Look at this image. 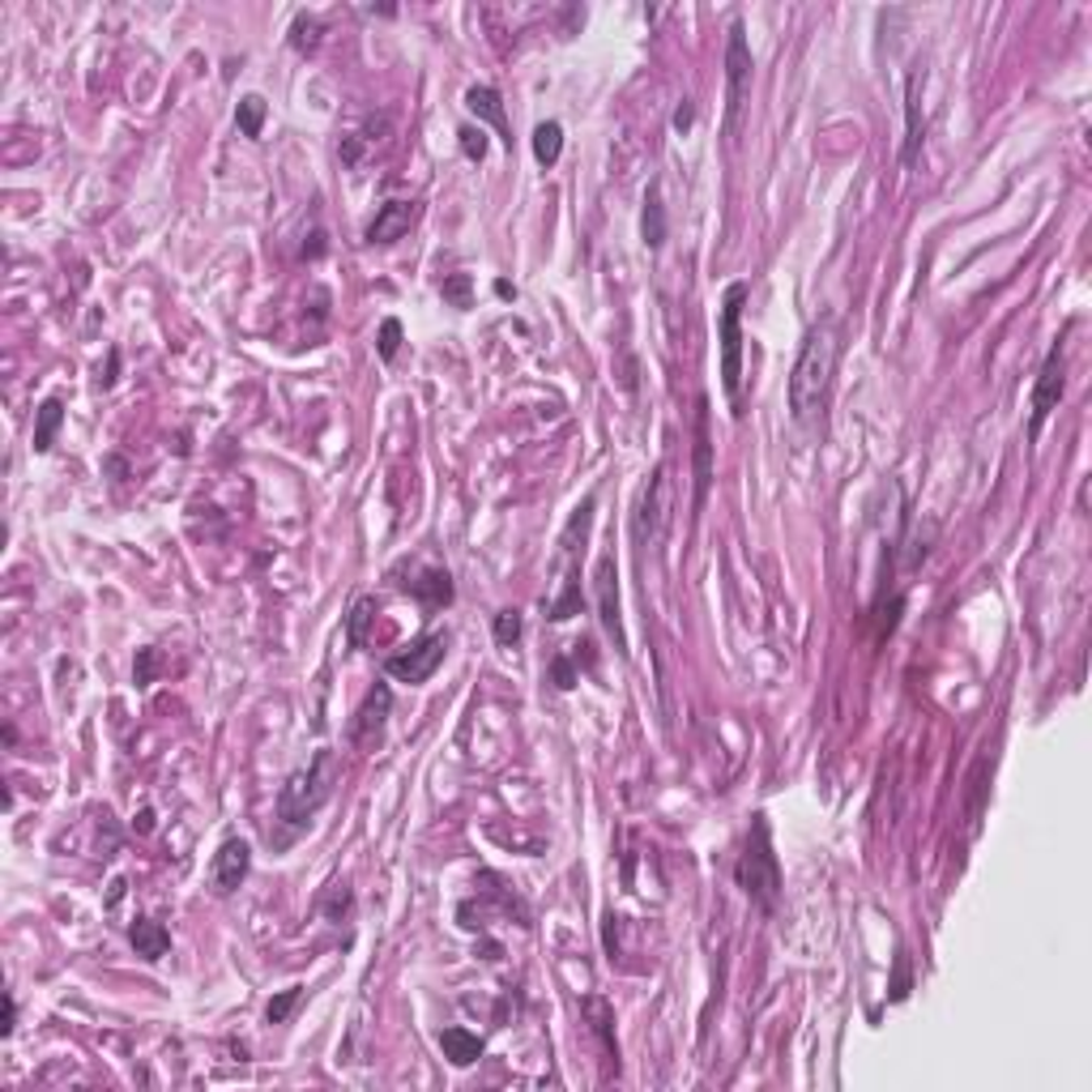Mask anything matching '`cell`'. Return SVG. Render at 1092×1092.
Listing matches in <instances>:
<instances>
[{
	"mask_svg": "<svg viewBox=\"0 0 1092 1092\" xmlns=\"http://www.w3.org/2000/svg\"><path fill=\"white\" fill-rule=\"evenodd\" d=\"M836 355H841V338H836V321L824 317L820 325H811L798 359H794V371H790V384H786V402H790V419L798 427H815V419L824 414L828 406V388H832V376H836Z\"/></svg>",
	"mask_w": 1092,
	"mask_h": 1092,
	"instance_id": "obj_1",
	"label": "cell"
},
{
	"mask_svg": "<svg viewBox=\"0 0 1092 1092\" xmlns=\"http://www.w3.org/2000/svg\"><path fill=\"white\" fill-rule=\"evenodd\" d=\"M338 786V755L333 751H317L303 768H295L286 776V786L278 790V836H269L278 849L290 845L295 836L307 832V824L317 820V811L333 798Z\"/></svg>",
	"mask_w": 1092,
	"mask_h": 1092,
	"instance_id": "obj_2",
	"label": "cell"
},
{
	"mask_svg": "<svg viewBox=\"0 0 1092 1092\" xmlns=\"http://www.w3.org/2000/svg\"><path fill=\"white\" fill-rule=\"evenodd\" d=\"M734 879L751 905H760L764 913H776V905H782V867H776V853H772L768 815H751V832H747L743 857L734 867Z\"/></svg>",
	"mask_w": 1092,
	"mask_h": 1092,
	"instance_id": "obj_3",
	"label": "cell"
},
{
	"mask_svg": "<svg viewBox=\"0 0 1092 1092\" xmlns=\"http://www.w3.org/2000/svg\"><path fill=\"white\" fill-rule=\"evenodd\" d=\"M593 496H585L581 504H577V512L568 517V525H564V533H560V564H564V581H560V593L551 598V606H546V619L551 623H564V619H572V614H581V606H585V593H581V564H577V555L585 551V538H589V525H593Z\"/></svg>",
	"mask_w": 1092,
	"mask_h": 1092,
	"instance_id": "obj_4",
	"label": "cell"
},
{
	"mask_svg": "<svg viewBox=\"0 0 1092 1092\" xmlns=\"http://www.w3.org/2000/svg\"><path fill=\"white\" fill-rule=\"evenodd\" d=\"M670 512H674V487H670V465L662 461L645 479L641 500H636V517H632V538H636L641 551H653V546L666 538Z\"/></svg>",
	"mask_w": 1092,
	"mask_h": 1092,
	"instance_id": "obj_5",
	"label": "cell"
},
{
	"mask_svg": "<svg viewBox=\"0 0 1092 1092\" xmlns=\"http://www.w3.org/2000/svg\"><path fill=\"white\" fill-rule=\"evenodd\" d=\"M747 282H730L722 295V317H717V338H722V388L726 398L739 402L743 388V307H747Z\"/></svg>",
	"mask_w": 1092,
	"mask_h": 1092,
	"instance_id": "obj_6",
	"label": "cell"
},
{
	"mask_svg": "<svg viewBox=\"0 0 1092 1092\" xmlns=\"http://www.w3.org/2000/svg\"><path fill=\"white\" fill-rule=\"evenodd\" d=\"M444 653H448V632H427V636L410 641L406 649H398L393 658H384V674L398 679V683L419 687V683H427L440 670Z\"/></svg>",
	"mask_w": 1092,
	"mask_h": 1092,
	"instance_id": "obj_7",
	"label": "cell"
},
{
	"mask_svg": "<svg viewBox=\"0 0 1092 1092\" xmlns=\"http://www.w3.org/2000/svg\"><path fill=\"white\" fill-rule=\"evenodd\" d=\"M1063 388H1067V346H1063V342H1054V346H1050V355H1046V363H1042V371H1037V384H1033V419H1029V440H1037V436H1042V427H1046V419L1058 410V402H1063Z\"/></svg>",
	"mask_w": 1092,
	"mask_h": 1092,
	"instance_id": "obj_8",
	"label": "cell"
},
{
	"mask_svg": "<svg viewBox=\"0 0 1092 1092\" xmlns=\"http://www.w3.org/2000/svg\"><path fill=\"white\" fill-rule=\"evenodd\" d=\"M593 598H598V619L606 636L614 641V653L628 658V632H623V610H619V568H614V555L602 551L598 555V568H593Z\"/></svg>",
	"mask_w": 1092,
	"mask_h": 1092,
	"instance_id": "obj_9",
	"label": "cell"
},
{
	"mask_svg": "<svg viewBox=\"0 0 1092 1092\" xmlns=\"http://www.w3.org/2000/svg\"><path fill=\"white\" fill-rule=\"evenodd\" d=\"M747 82H751V47H747V31L743 22L730 26V43H726V124L730 133H739V116H743V99H747Z\"/></svg>",
	"mask_w": 1092,
	"mask_h": 1092,
	"instance_id": "obj_10",
	"label": "cell"
},
{
	"mask_svg": "<svg viewBox=\"0 0 1092 1092\" xmlns=\"http://www.w3.org/2000/svg\"><path fill=\"white\" fill-rule=\"evenodd\" d=\"M388 713H393V691H388L384 683H376V687L363 695V705H359V713H355V722H350V743H355L359 751H376L380 739H384Z\"/></svg>",
	"mask_w": 1092,
	"mask_h": 1092,
	"instance_id": "obj_11",
	"label": "cell"
},
{
	"mask_svg": "<svg viewBox=\"0 0 1092 1092\" xmlns=\"http://www.w3.org/2000/svg\"><path fill=\"white\" fill-rule=\"evenodd\" d=\"M248 867H252V845L244 836L222 841L218 853H214V863H209V892L214 896H230L248 879Z\"/></svg>",
	"mask_w": 1092,
	"mask_h": 1092,
	"instance_id": "obj_12",
	"label": "cell"
},
{
	"mask_svg": "<svg viewBox=\"0 0 1092 1092\" xmlns=\"http://www.w3.org/2000/svg\"><path fill=\"white\" fill-rule=\"evenodd\" d=\"M414 218H419V205H414V201H384V205L376 209L371 226L363 230V240H367V244H393V240L406 236Z\"/></svg>",
	"mask_w": 1092,
	"mask_h": 1092,
	"instance_id": "obj_13",
	"label": "cell"
},
{
	"mask_svg": "<svg viewBox=\"0 0 1092 1092\" xmlns=\"http://www.w3.org/2000/svg\"><path fill=\"white\" fill-rule=\"evenodd\" d=\"M713 487V448H709V398H700L695 414V508H705Z\"/></svg>",
	"mask_w": 1092,
	"mask_h": 1092,
	"instance_id": "obj_14",
	"label": "cell"
},
{
	"mask_svg": "<svg viewBox=\"0 0 1092 1092\" xmlns=\"http://www.w3.org/2000/svg\"><path fill=\"white\" fill-rule=\"evenodd\" d=\"M465 107H470L479 120H487L496 133H500V141L512 149V128H508V112H504V103H500V95L491 90V86H470L465 90Z\"/></svg>",
	"mask_w": 1092,
	"mask_h": 1092,
	"instance_id": "obj_15",
	"label": "cell"
},
{
	"mask_svg": "<svg viewBox=\"0 0 1092 1092\" xmlns=\"http://www.w3.org/2000/svg\"><path fill=\"white\" fill-rule=\"evenodd\" d=\"M128 939H133V948H137V956L141 960H163L167 956V948H171V934H167V926L163 922H154V917H137L133 926H128Z\"/></svg>",
	"mask_w": 1092,
	"mask_h": 1092,
	"instance_id": "obj_16",
	"label": "cell"
},
{
	"mask_svg": "<svg viewBox=\"0 0 1092 1092\" xmlns=\"http://www.w3.org/2000/svg\"><path fill=\"white\" fill-rule=\"evenodd\" d=\"M917 82L922 77L917 73H909V90H905V149H901V163H913L917 159V149H922V141H926V116H922V99H917Z\"/></svg>",
	"mask_w": 1092,
	"mask_h": 1092,
	"instance_id": "obj_17",
	"label": "cell"
},
{
	"mask_svg": "<svg viewBox=\"0 0 1092 1092\" xmlns=\"http://www.w3.org/2000/svg\"><path fill=\"white\" fill-rule=\"evenodd\" d=\"M402 589L406 593H414L423 606H448L452 602V577L444 572V568H423L414 581H402Z\"/></svg>",
	"mask_w": 1092,
	"mask_h": 1092,
	"instance_id": "obj_18",
	"label": "cell"
},
{
	"mask_svg": "<svg viewBox=\"0 0 1092 1092\" xmlns=\"http://www.w3.org/2000/svg\"><path fill=\"white\" fill-rule=\"evenodd\" d=\"M440 1050H444V1058L452 1063V1067H474L479 1058H483V1037L479 1033H470V1029H444L440 1033Z\"/></svg>",
	"mask_w": 1092,
	"mask_h": 1092,
	"instance_id": "obj_19",
	"label": "cell"
},
{
	"mask_svg": "<svg viewBox=\"0 0 1092 1092\" xmlns=\"http://www.w3.org/2000/svg\"><path fill=\"white\" fill-rule=\"evenodd\" d=\"M641 240L645 248H662L666 244V205H662V184L653 180L645 193V209H641Z\"/></svg>",
	"mask_w": 1092,
	"mask_h": 1092,
	"instance_id": "obj_20",
	"label": "cell"
},
{
	"mask_svg": "<svg viewBox=\"0 0 1092 1092\" xmlns=\"http://www.w3.org/2000/svg\"><path fill=\"white\" fill-rule=\"evenodd\" d=\"M560 154H564V124H560V120H542V124L533 128V159H538L542 167H555Z\"/></svg>",
	"mask_w": 1092,
	"mask_h": 1092,
	"instance_id": "obj_21",
	"label": "cell"
},
{
	"mask_svg": "<svg viewBox=\"0 0 1092 1092\" xmlns=\"http://www.w3.org/2000/svg\"><path fill=\"white\" fill-rule=\"evenodd\" d=\"M60 423H64V402H60V398H47V402L35 410V452H52Z\"/></svg>",
	"mask_w": 1092,
	"mask_h": 1092,
	"instance_id": "obj_22",
	"label": "cell"
},
{
	"mask_svg": "<svg viewBox=\"0 0 1092 1092\" xmlns=\"http://www.w3.org/2000/svg\"><path fill=\"white\" fill-rule=\"evenodd\" d=\"M265 116H269V107H265L261 95H244L240 107H236V124H240V133L252 137V141H261V133H265Z\"/></svg>",
	"mask_w": 1092,
	"mask_h": 1092,
	"instance_id": "obj_23",
	"label": "cell"
},
{
	"mask_svg": "<svg viewBox=\"0 0 1092 1092\" xmlns=\"http://www.w3.org/2000/svg\"><path fill=\"white\" fill-rule=\"evenodd\" d=\"M585 1011H589V1029L602 1037V1046H606V1054L610 1058H619V1046H614V1033H610V1025H614V1011H610V1003L606 998H585Z\"/></svg>",
	"mask_w": 1092,
	"mask_h": 1092,
	"instance_id": "obj_24",
	"label": "cell"
},
{
	"mask_svg": "<svg viewBox=\"0 0 1092 1092\" xmlns=\"http://www.w3.org/2000/svg\"><path fill=\"white\" fill-rule=\"evenodd\" d=\"M321 31H325V26H321V18L299 14V18H295V26H290V47H295V52H303V56H311V52L321 47Z\"/></svg>",
	"mask_w": 1092,
	"mask_h": 1092,
	"instance_id": "obj_25",
	"label": "cell"
},
{
	"mask_svg": "<svg viewBox=\"0 0 1092 1092\" xmlns=\"http://www.w3.org/2000/svg\"><path fill=\"white\" fill-rule=\"evenodd\" d=\"M376 619V598H359L355 606H350V623H346V632H350V645L355 649H363L367 645V623Z\"/></svg>",
	"mask_w": 1092,
	"mask_h": 1092,
	"instance_id": "obj_26",
	"label": "cell"
},
{
	"mask_svg": "<svg viewBox=\"0 0 1092 1092\" xmlns=\"http://www.w3.org/2000/svg\"><path fill=\"white\" fill-rule=\"evenodd\" d=\"M303 1003V986H286L278 998H269V1007H265V1020L269 1025H286L290 1020V1011Z\"/></svg>",
	"mask_w": 1092,
	"mask_h": 1092,
	"instance_id": "obj_27",
	"label": "cell"
},
{
	"mask_svg": "<svg viewBox=\"0 0 1092 1092\" xmlns=\"http://www.w3.org/2000/svg\"><path fill=\"white\" fill-rule=\"evenodd\" d=\"M491 632H496V645L512 649L521 641V610H500L496 623H491Z\"/></svg>",
	"mask_w": 1092,
	"mask_h": 1092,
	"instance_id": "obj_28",
	"label": "cell"
},
{
	"mask_svg": "<svg viewBox=\"0 0 1092 1092\" xmlns=\"http://www.w3.org/2000/svg\"><path fill=\"white\" fill-rule=\"evenodd\" d=\"M457 137H461V154H465L470 163H483V159H487V133H483V124H479V128L465 124Z\"/></svg>",
	"mask_w": 1092,
	"mask_h": 1092,
	"instance_id": "obj_29",
	"label": "cell"
},
{
	"mask_svg": "<svg viewBox=\"0 0 1092 1092\" xmlns=\"http://www.w3.org/2000/svg\"><path fill=\"white\" fill-rule=\"evenodd\" d=\"M376 346H380V359L384 363H393L398 359V346H402V321H380V338H376Z\"/></svg>",
	"mask_w": 1092,
	"mask_h": 1092,
	"instance_id": "obj_30",
	"label": "cell"
},
{
	"mask_svg": "<svg viewBox=\"0 0 1092 1092\" xmlns=\"http://www.w3.org/2000/svg\"><path fill=\"white\" fill-rule=\"evenodd\" d=\"M909 990H913V977H909V952L901 948L896 952V965H892V1003H901V998H909Z\"/></svg>",
	"mask_w": 1092,
	"mask_h": 1092,
	"instance_id": "obj_31",
	"label": "cell"
},
{
	"mask_svg": "<svg viewBox=\"0 0 1092 1092\" xmlns=\"http://www.w3.org/2000/svg\"><path fill=\"white\" fill-rule=\"evenodd\" d=\"M444 299H452L457 307H470V274H452V278H444Z\"/></svg>",
	"mask_w": 1092,
	"mask_h": 1092,
	"instance_id": "obj_32",
	"label": "cell"
},
{
	"mask_svg": "<svg viewBox=\"0 0 1092 1092\" xmlns=\"http://www.w3.org/2000/svg\"><path fill=\"white\" fill-rule=\"evenodd\" d=\"M551 670H555V687H564V691H568V687H577V670H572V658H555V666H551Z\"/></svg>",
	"mask_w": 1092,
	"mask_h": 1092,
	"instance_id": "obj_33",
	"label": "cell"
},
{
	"mask_svg": "<svg viewBox=\"0 0 1092 1092\" xmlns=\"http://www.w3.org/2000/svg\"><path fill=\"white\" fill-rule=\"evenodd\" d=\"M14 1029H18V1003H14V994H5V1025H0V1033L14 1037Z\"/></svg>",
	"mask_w": 1092,
	"mask_h": 1092,
	"instance_id": "obj_34",
	"label": "cell"
},
{
	"mask_svg": "<svg viewBox=\"0 0 1092 1092\" xmlns=\"http://www.w3.org/2000/svg\"><path fill=\"white\" fill-rule=\"evenodd\" d=\"M149 674H154V649H141V666H137V683L145 687L149 683Z\"/></svg>",
	"mask_w": 1092,
	"mask_h": 1092,
	"instance_id": "obj_35",
	"label": "cell"
},
{
	"mask_svg": "<svg viewBox=\"0 0 1092 1092\" xmlns=\"http://www.w3.org/2000/svg\"><path fill=\"white\" fill-rule=\"evenodd\" d=\"M691 116H695V112H691V103H683V107L674 112V128H679V133H683V128H691Z\"/></svg>",
	"mask_w": 1092,
	"mask_h": 1092,
	"instance_id": "obj_36",
	"label": "cell"
}]
</instances>
